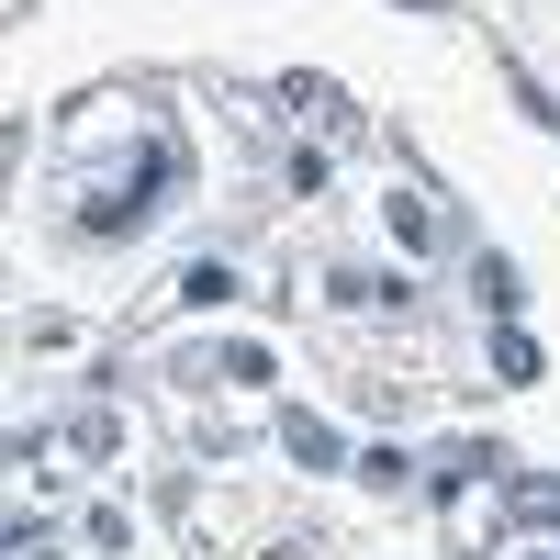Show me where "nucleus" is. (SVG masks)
Instances as JSON below:
<instances>
[{
    "label": "nucleus",
    "instance_id": "nucleus-1",
    "mask_svg": "<svg viewBox=\"0 0 560 560\" xmlns=\"http://www.w3.org/2000/svg\"><path fill=\"white\" fill-rule=\"evenodd\" d=\"M280 448H292L303 471H348V448H337V427H325V415H303V404L280 415Z\"/></svg>",
    "mask_w": 560,
    "mask_h": 560
},
{
    "label": "nucleus",
    "instance_id": "nucleus-2",
    "mask_svg": "<svg viewBox=\"0 0 560 560\" xmlns=\"http://www.w3.org/2000/svg\"><path fill=\"white\" fill-rule=\"evenodd\" d=\"M493 382H549V359H538V337H527V325H493Z\"/></svg>",
    "mask_w": 560,
    "mask_h": 560
},
{
    "label": "nucleus",
    "instance_id": "nucleus-3",
    "mask_svg": "<svg viewBox=\"0 0 560 560\" xmlns=\"http://www.w3.org/2000/svg\"><path fill=\"white\" fill-rule=\"evenodd\" d=\"M504 516H516V527H560V471H527V482H504Z\"/></svg>",
    "mask_w": 560,
    "mask_h": 560
},
{
    "label": "nucleus",
    "instance_id": "nucleus-4",
    "mask_svg": "<svg viewBox=\"0 0 560 560\" xmlns=\"http://www.w3.org/2000/svg\"><path fill=\"white\" fill-rule=\"evenodd\" d=\"M382 213H393V247H438V213H427V191H382Z\"/></svg>",
    "mask_w": 560,
    "mask_h": 560
},
{
    "label": "nucleus",
    "instance_id": "nucleus-5",
    "mask_svg": "<svg viewBox=\"0 0 560 560\" xmlns=\"http://www.w3.org/2000/svg\"><path fill=\"white\" fill-rule=\"evenodd\" d=\"M179 303H236V269H224V258H191V269H179Z\"/></svg>",
    "mask_w": 560,
    "mask_h": 560
},
{
    "label": "nucleus",
    "instance_id": "nucleus-6",
    "mask_svg": "<svg viewBox=\"0 0 560 560\" xmlns=\"http://www.w3.org/2000/svg\"><path fill=\"white\" fill-rule=\"evenodd\" d=\"M337 303H404V280H382V269H337Z\"/></svg>",
    "mask_w": 560,
    "mask_h": 560
},
{
    "label": "nucleus",
    "instance_id": "nucleus-7",
    "mask_svg": "<svg viewBox=\"0 0 560 560\" xmlns=\"http://www.w3.org/2000/svg\"><path fill=\"white\" fill-rule=\"evenodd\" d=\"M348 471H359V482H382V493H393V482H415V459H404V448H359V459H348Z\"/></svg>",
    "mask_w": 560,
    "mask_h": 560
},
{
    "label": "nucleus",
    "instance_id": "nucleus-8",
    "mask_svg": "<svg viewBox=\"0 0 560 560\" xmlns=\"http://www.w3.org/2000/svg\"><path fill=\"white\" fill-rule=\"evenodd\" d=\"M482 292H493V325H516V292H527V280L504 269V258H482Z\"/></svg>",
    "mask_w": 560,
    "mask_h": 560
},
{
    "label": "nucleus",
    "instance_id": "nucleus-9",
    "mask_svg": "<svg viewBox=\"0 0 560 560\" xmlns=\"http://www.w3.org/2000/svg\"><path fill=\"white\" fill-rule=\"evenodd\" d=\"M213 370H224V382H269V348H258V337H236V348H224Z\"/></svg>",
    "mask_w": 560,
    "mask_h": 560
}]
</instances>
